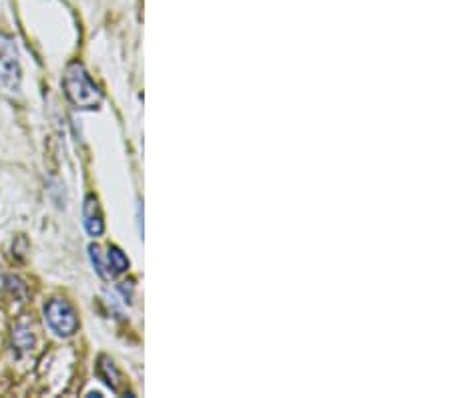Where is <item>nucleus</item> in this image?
<instances>
[{"instance_id":"1","label":"nucleus","mask_w":452,"mask_h":398,"mask_svg":"<svg viewBox=\"0 0 452 398\" xmlns=\"http://www.w3.org/2000/svg\"><path fill=\"white\" fill-rule=\"evenodd\" d=\"M63 89L67 99L71 101L77 109H97L103 101V93L93 79L89 77L85 67L81 63H72L67 67L63 77Z\"/></svg>"},{"instance_id":"2","label":"nucleus","mask_w":452,"mask_h":398,"mask_svg":"<svg viewBox=\"0 0 452 398\" xmlns=\"http://www.w3.org/2000/svg\"><path fill=\"white\" fill-rule=\"evenodd\" d=\"M44 320L49 328L60 338H69L79 330L77 312L71 302L65 298H53L44 306Z\"/></svg>"},{"instance_id":"3","label":"nucleus","mask_w":452,"mask_h":398,"mask_svg":"<svg viewBox=\"0 0 452 398\" xmlns=\"http://www.w3.org/2000/svg\"><path fill=\"white\" fill-rule=\"evenodd\" d=\"M20 65L13 53H0V93L16 95L20 91Z\"/></svg>"},{"instance_id":"4","label":"nucleus","mask_w":452,"mask_h":398,"mask_svg":"<svg viewBox=\"0 0 452 398\" xmlns=\"http://www.w3.org/2000/svg\"><path fill=\"white\" fill-rule=\"evenodd\" d=\"M83 224H85L86 233L91 238H99L105 231V222H103V214H101L99 199L95 195H86L85 203H83Z\"/></svg>"},{"instance_id":"5","label":"nucleus","mask_w":452,"mask_h":398,"mask_svg":"<svg viewBox=\"0 0 452 398\" xmlns=\"http://www.w3.org/2000/svg\"><path fill=\"white\" fill-rule=\"evenodd\" d=\"M97 374H99L101 378L105 380V384L115 390V392H119L121 390V384H123V376H121V372L115 368L113 360H109L107 356H101L99 358V366H97Z\"/></svg>"},{"instance_id":"6","label":"nucleus","mask_w":452,"mask_h":398,"mask_svg":"<svg viewBox=\"0 0 452 398\" xmlns=\"http://www.w3.org/2000/svg\"><path fill=\"white\" fill-rule=\"evenodd\" d=\"M105 268H109V270H105V271H109V278L123 274V271L129 268L127 256H125L117 245H111V248L107 250V262H105Z\"/></svg>"},{"instance_id":"7","label":"nucleus","mask_w":452,"mask_h":398,"mask_svg":"<svg viewBox=\"0 0 452 398\" xmlns=\"http://www.w3.org/2000/svg\"><path fill=\"white\" fill-rule=\"evenodd\" d=\"M15 342L18 348H22V350H29L30 346H32V334L27 332L25 328H16L15 332Z\"/></svg>"}]
</instances>
